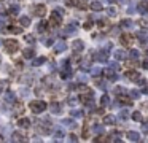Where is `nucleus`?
I'll return each instance as SVG.
<instances>
[{
  "mask_svg": "<svg viewBox=\"0 0 148 143\" xmlns=\"http://www.w3.org/2000/svg\"><path fill=\"white\" fill-rule=\"evenodd\" d=\"M30 110L34 113H41L43 110L46 108V105H45V102H38V100H35V102H30Z\"/></svg>",
  "mask_w": 148,
  "mask_h": 143,
  "instance_id": "1",
  "label": "nucleus"
},
{
  "mask_svg": "<svg viewBox=\"0 0 148 143\" xmlns=\"http://www.w3.org/2000/svg\"><path fill=\"white\" fill-rule=\"evenodd\" d=\"M5 49L11 54V53H16L18 49H19V45L14 40H8V41H5Z\"/></svg>",
  "mask_w": 148,
  "mask_h": 143,
  "instance_id": "2",
  "label": "nucleus"
},
{
  "mask_svg": "<svg viewBox=\"0 0 148 143\" xmlns=\"http://www.w3.org/2000/svg\"><path fill=\"white\" fill-rule=\"evenodd\" d=\"M34 13L37 14V16H45V13H46V8L43 7V5H38V7L34 10Z\"/></svg>",
  "mask_w": 148,
  "mask_h": 143,
  "instance_id": "3",
  "label": "nucleus"
},
{
  "mask_svg": "<svg viewBox=\"0 0 148 143\" xmlns=\"http://www.w3.org/2000/svg\"><path fill=\"white\" fill-rule=\"evenodd\" d=\"M18 124H19V127H26V129H27V127L30 126V121H29L27 118H22V119L18 121Z\"/></svg>",
  "mask_w": 148,
  "mask_h": 143,
  "instance_id": "4",
  "label": "nucleus"
},
{
  "mask_svg": "<svg viewBox=\"0 0 148 143\" xmlns=\"http://www.w3.org/2000/svg\"><path fill=\"white\" fill-rule=\"evenodd\" d=\"M13 140L14 142H22V140H26V137H22L19 132H14L13 134Z\"/></svg>",
  "mask_w": 148,
  "mask_h": 143,
  "instance_id": "5",
  "label": "nucleus"
},
{
  "mask_svg": "<svg viewBox=\"0 0 148 143\" xmlns=\"http://www.w3.org/2000/svg\"><path fill=\"white\" fill-rule=\"evenodd\" d=\"M21 24H22V26H29V24H30V19H29V18H21Z\"/></svg>",
  "mask_w": 148,
  "mask_h": 143,
  "instance_id": "6",
  "label": "nucleus"
},
{
  "mask_svg": "<svg viewBox=\"0 0 148 143\" xmlns=\"http://www.w3.org/2000/svg\"><path fill=\"white\" fill-rule=\"evenodd\" d=\"M21 113H22V105H21V103H18L16 110H14V115H21Z\"/></svg>",
  "mask_w": 148,
  "mask_h": 143,
  "instance_id": "7",
  "label": "nucleus"
},
{
  "mask_svg": "<svg viewBox=\"0 0 148 143\" xmlns=\"http://www.w3.org/2000/svg\"><path fill=\"white\" fill-rule=\"evenodd\" d=\"M32 56H34V51H32V49H26L24 51V57H32Z\"/></svg>",
  "mask_w": 148,
  "mask_h": 143,
  "instance_id": "8",
  "label": "nucleus"
},
{
  "mask_svg": "<svg viewBox=\"0 0 148 143\" xmlns=\"http://www.w3.org/2000/svg\"><path fill=\"white\" fill-rule=\"evenodd\" d=\"M26 41H29V43H32V41H34V37H32V35H27V37H26Z\"/></svg>",
  "mask_w": 148,
  "mask_h": 143,
  "instance_id": "9",
  "label": "nucleus"
},
{
  "mask_svg": "<svg viewBox=\"0 0 148 143\" xmlns=\"http://www.w3.org/2000/svg\"><path fill=\"white\" fill-rule=\"evenodd\" d=\"M2 140H3V137H2V135H0V142H2Z\"/></svg>",
  "mask_w": 148,
  "mask_h": 143,
  "instance_id": "10",
  "label": "nucleus"
}]
</instances>
